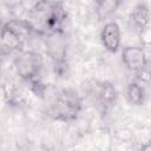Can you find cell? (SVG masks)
<instances>
[{"label":"cell","instance_id":"cell-7","mask_svg":"<svg viewBox=\"0 0 151 151\" xmlns=\"http://www.w3.org/2000/svg\"><path fill=\"white\" fill-rule=\"evenodd\" d=\"M46 52L54 63H63L67 52V41L61 29L51 32L46 35Z\"/></svg>","mask_w":151,"mask_h":151},{"label":"cell","instance_id":"cell-2","mask_svg":"<svg viewBox=\"0 0 151 151\" xmlns=\"http://www.w3.org/2000/svg\"><path fill=\"white\" fill-rule=\"evenodd\" d=\"M33 32L27 20H9L0 28V44L9 50H18Z\"/></svg>","mask_w":151,"mask_h":151},{"label":"cell","instance_id":"cell-8","mask_svg":"<svg viewBox=\"0 0 151 151\" xmlns=\"http://www.w3.org/2000/svg\"><path fill=\"white\" fill-rule=\"evenodd\" d=\"M126 98L133 105H143L146 98V92L143 83L139 81L130 83L126 88Z\"/></svg>","mask_w":151,"mask_h":151},{"label":"cell","instance_id":"cell-4","mask_svg":"<svg viewBox=\"0 0 151 151\" xmlns=\"http://www.w3.org/2000/svg\"><path fill=\"white\" fill-rule=\"evenodd\" d=\"M15 71L24 80L35 79L42 67V58L34 51H21L14 60Z\"/></svg>","mask_w":151,"mask_h":151},{"label":"cell","instance_id":"cell-11","mask_svg":"<svg viewBox=\"0 0 151 151\" xmlns=\"http://www.w3.org/2000/svg\"><path fill=\"white\" fill-rule=\"evenodd\" d=\"M150 150H151V147H150V143H145L144 145H142V147H140L139 151H150Z\"/></svg>","mask_w":151,"mask_h":151},{"label":"cell","instance_id":"cell-1","mask_svg":"<svg viewBox=\"0 0 151 151\" xmlns=\"http://www.w3.org/2000/svg\"><path fill=\"white\" fill-rule=\"evenodd\" d=\"M27 21L33 31L45 32L46 34L60 29L64 21L61 4L51 1L35 2L29 11V19Z\"/></svg>","mask_w":151,"mask_h":151},{"label":"cell","instance_id":"cell-9","mask_svg":"<svg viewBox=\"0 0 151 151\" xmlns=\"http://www.w3.org/2000/svg\"><path fill=\"white\" fill-rule=\"evenodd\" d=\"M122 5L120 1L117 0H101L96 2V14L99 20H105L112 17L118 7Z\"/></svg>","mask_w":151,"mask_h":151},{"label":"cell","instance_id":"cell-6","mask_svg":"<svg viewBox=\"0 0 151 151\" xmlns=\"http://www.w3.org/2000/svg\"><path fill=\"white\" fill-rule=\"evenodd\" d=\"M100 41L104 48L110 53H117L122 45V29L118 22L106 21L100 31Z\"/></svg>","mask_w":151,"mask_h":151},{"label":"cell","instance_id":"cell-3","mask_svg":"<svg viewBox=\"0 0 151 151\" xmlns=\"http://www.w3.org/2000/svg\"><path fill=\"white\" fill-rule=\"evenodd\" d=\"M80 111V100L77 93L61 91L58 93L51 106V114L58 120H71Z\"/></svg>","mask_w":151,"mask_h":151},{"label":"cell","instance_id":"cell-10","mask_svg":"<svg viewBox=\"0 0 151 151\" xmlns=\"http://www.w3.org/2000/svg\"><path fill=\"white\" fill-rule=\"evenodd\" d=\"M131 19L138 28H140V29L146 28L149 26V22H150V9H149V7L143 2L138 4L131 13Z\"/></svg>","mask_w":151,"mask_h":151},{"label":"cell","instance_id":"cell-5","mask_svg":"<svg viewBox=\"0 0 151 151\" xmlns=\"http://www.w3.org/2000/svg\"><path fill=\"white\" fill-rule=\"evenodd\" d=\"M120 55L124 66L131 72H143L147 66V57L143 47L125 46Z\"/></svg>","mask_w":151,"mask_h":151}]
</instances>
